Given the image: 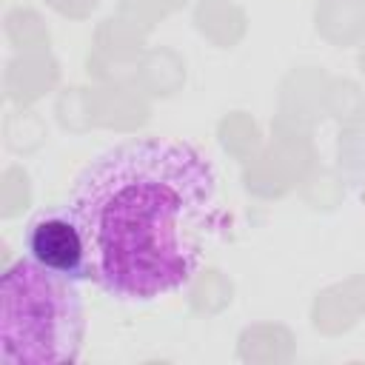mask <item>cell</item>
Wrapping results in <instances>:
<instances>
[{
	"label": "cell",
	"mask_w": 365,
	"mask_h": 365,
	"mask_svg": "<svg viewBox=\"0 0 365 365\" xmlns=\"http://www.w3.org/2000/svg\"><path fill=\"white\" fill-rule=\"evenodd\" d=\"M26 251L34 262L71 282H91V251L71 202L46 208L29 222Z\"/></svg>",
	"instance_id": "cell-3"
},
{
	"label": "cell",
	"mask_w": 365,
	"mask_h": 365,
	"mask_svg": "<svg viewBox=\"0 0 365 365\" xmlns=\"http://www.w3.org/2000/svg\"><path fill=\"white\" fill-rule=\"evenodd\" d=\"M77 285L31 257L9 265L0 285L3 365H66L80 356L86 311Z\"/></svg>",
	"instance_id": "cell-2"
},
{
	"label": "cell",
	"mask_w": 365,
	"mask_h": 365,
	"mask_svg": "<svg viewBox=\"0 0 365 365\" xmlns=\"http://www.w3.org/2000/svg\"><path fill=\"white\" fill-rule=\"evenodd\" d=\"M91 251V282L123 302L188 285L222 231L220 177L191 143L137 137L94 157L68 197Z\"/></svg>",
	"instance_id": "cell-1"
}]
</instances>
